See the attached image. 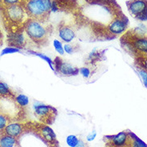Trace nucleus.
Segmentation results:
<instances>
[{
  "instance_id": "21",
  "label": "nucleus",
  "mask_w": 147,
  "mask_h": 147,
  "mask_svg": "<svg viewBox=\"0 0 147 147\" xmlns=\"http://www.w3.org/2000/svg\"><path fill=\"white\" fill-rule=\"evenodd\" d=\"M53 46H54L55 51L57 52L59 55H63L65 54L64 48H63V44L61 41L59 40V39H55V40L53 41Z\"/></svg>"
},
{
  "instance_id": "4",
  "label": "nucleus",
  "mask_w": 147,
  "mask_h": 147,
  "mask_svg": "<svg viewBox=\"0 0 147 147\" xmlns=\"http://www.w3.org/2000/svg\"><path fill=\"white\" fill-rule=\"evenodd\" d=\"M55 69L56 73L60 74L63 76L71 77L76 76L79 74V69L72 66L70 63H66L59 58L55 60Z\"/></svg>"
},
{
  "instance_id": "25",
  "label": "nucleus",
  "mask_w": 147,
  "mask_h": 147,
  "mask_svg": "<svg viewBox=\"0 0 147 147\" xmlns=\"http://www.w3.org/2000/svg\"><path fill=\"white\" fill-rule=\"evenodd\" d=\"M9 119L10 117L0 112V131H2L7 126V125L9 123Z\"/></svg>"
},
{
  "instance_id": "31",
  "label": "nucleus",
  "mask_w": 147,
  "mask_h": 147,
  "mask_svg": "<svg viewBox=\"0 0 147 147\" xmlns=\"http://www.w3.org/2000/svg\"><path fill=\"white\" fill-rule=\"evenodd\" d=\"M137 18L139 21H141V22H146V21H147V8L142 12V14Z\"/></svg>"
},
{
  "instance_id": "18",
  "label": "nucleus",
  "mask_w": 147,
  "mask_h": 147,
  "mask_svg": "<svg viewBox=\"0 0 147 147\" xmlns=\"http://www.w3.org/2000/svg\"><path fill=\"white\" fill-rule=\"evenodd\" d=\"M14 100L18 107H22V108L27 107L30 102L29 98L25 94H18L17 95H15Z\"/></svg>"
},
{
  "instance_id": "30",
  "label": "nucleus",
  "mask_w": 147,
  "mask_h": 147,
  "mask_svg": "<svg viewBox=\"0 0 147 147\" xmlns=\"http://www.w3.org/2000/svg\"><path fill=\"white\" fill-rule=\"evenodd\" d=\"M140 66L147 71V56H142L140 58Z\"/></svg>"
},
{
  "instance_id": "28",
  "label": "nucleus",
  "mask_w": 147,
  "mask_h": 147,
  "mask_svg": "<svg viewBox=\"0 0 147 147\" xmlns=\"http://www.w3.org/2000/svg\"><path fill=\"white\" fill-rule=\"evenodd\" d=\"M79 74L85 78H89L91 76V70L87 66H83L79 69Z\"/></svg>"
},
{
  "instance_id": "6",
  "label": "nucleus",
  "mask_w": 147,
  "mask_h": 147,
  "mask_svg": "<svg viewBox=\"0 0 147 147\" xmlns=\"http://www.w3.org/2000/svg\"><path fill=\"white\" fill-rule=\"evenodd\" d=\"M33 109L34 114L41 119H49L56 113V110L54 107L41 102L34 103Z\"/></svg>"
},
{
  "instance_id": "3",
  "label": "nucleus",
  "mask_w": 147,
  "mask_h": 147,
  "mask_svg": "<svg viewBox=\"0 0 147 147\" xmlns=\"http://www.w3.org/2000/svg\"><path fill=\"white\" fill-rule=\"evenodd\" d=\"M3 10V17L5 20L11 25L24 26L25 22L29 19V16L26 14V10L22 4H15L7 7H0Z\"/></svg>"
},
{
  "instance_id": "17",
  "label": "nucleus",
  "mask_w": 147,
  "mask_h": 147,
  "mask_svg": "<svg viewBox=\"0 0 147 147\" xmlns=\"http://www.w3.org/2000/svg\"><path fill=\"white\" fill-rule=\"evenodd\" d=\"M130 137V146L129 147H147V144L135 135L134 133L128 132Z\"/></svg>"
},
{
  "instance_id": "5",
  "label": "nucleus",
  "mask_w": 147,
  "mask_h": 147,
  "mask_svg": "<svg viewBox=\"0 0 147 147\" xmlns=\"http://www.w3.org/2000/svg\"><path fill=\"white\" fill-rule=\"evenodd\" d=\"M105 138L109 140V143L112 147H129L130 146V137L129 135V133L125 131Z\"/></svg>"
},
{
  "instance_id": "23",
  "label": "nucleus",
  "mask_w": 147,
  "mask_h": 147,
  "mask_svg": "<svg viewBox=\"0 0 147 147\" xmlns=\"http://www.w3.org/2000/svg\"><path fill=\"white\" fill-rule=\"evenodd\" d=\"M21 50L17 47H7L4 48L3 50L1 51L0 55L3 56L6 55H11V54H15V53H20Z\"/></svg>"
},
{
  "instance_id": "1",
  "label": "nucleus",
  "mask_w": 147,
  "mask_h": 147,
  "mask_svg": "<svg viewBox=\"0 0 147 147\" xmlns=\"http://www.w3.org/2000/svg\"><path fill=\"white\" fill-rule=\"evenodd\" d=\"M22 6L30 18L44 21L51 11L52 0H22Z\"/></svg>"
},
{
  "instance_id": "24",
  "label": "nucleus",
  "mask_w": 147,
  "mask_h": 147,
  "mask_svg": "<svg viewBox=\"0 0 147 147\" xmlns=\"http://www.w3.org/2000/svg\"><path fill=\"white\" fill-rule=\"evenodd\" d=\"M100 53L99 51L97 50V49H94L90 54H89L88 56V60L89 62H90V63H94V62H97V60H98L100 58Z\"/></svg>"
},
{
  "instance_id": "14",
  "label": "nucleus",
  "mask_w": 147,
  "mask_h": 147,
  "mask_svg": "<svg viewBox=\"0 0 147 147\" xmlns=\"http://www.w3.org/2000/svg\"><path fill=\"white\" fill-rule=\"evenodd\" d=\"M16 144V138L3 134L0 136V147H14Z\"/></svg>"
},
{
  "instance_id": "26",
  "label": "nucleus",
  "mask_w": 147,
  "mask_h": 147,
  "mask_svg": "<svg viewBox=\"0 0 147 147\" xmlns=\"http://www.w3.org/2000/svg\"><path fill=\"white\" fill-rule=\"evenodd\" d=\"M22 0H0V7H7L15 4H22Z\"/></svg>"
},
{
  "instance_id": "16",
  "label": "nucleus",
  "mask_w": 147,
  "mask_h": 147,
  "mask_svg": "<svg viewBox=\"0 0 147 147\" xmlns=\"http://www.w3.org/2000/svg\"><path fill=\"white\" fill-rule=\"evenodd\" d=\"M0 97L15 98V95H14L13 92L11 91L9 86L3 82H0Z\"/></svg>"
},
{
  "instance_id": "12",
  "label": "nucleus",
  "mask_w": 147,
  "mask_h": 147,
  "mask_svg": "<svg viewBox=\"0 0 147 147\" xmlns=\"http://www.w3.org/2000/svg\"><path fill=\"white\" fill-rule=\"evenodd\" d=\"M59 36L63 42L66 43H70L75 38L76 34L72 27L69 26H62L59 30Z\"/></svg>"
},
{
  "instance_id": "20",
  "label": "nucleus",
  "mask_w": 147,
  "mask_h": 147,
  "mask_svg": "<svg viewBox=\"0 0 147 147\" xmlns=\"http://www.w3.org/2000/svg\"><path fill=\"white\" fill-rule=\"evenodd\" d=\"M79 138L74 134H70L66 138V143L69 147H75L77 146Z\"/></svg>"
},
{
  "instance_id": "7",
  "label": "nucleus",
  "mask_w": 147,
  "mask_h": 147,
  "mask_svg": "<svg viewBox=\"0 0 147 147\" xmlns=\"http://www.w3.org/2000/svg\"><path fill=\"white\" fill-rule=\"evenodd\" d=\"M127 22L128 21L125 19V18H121V17L116 18L107 26V30L110 34L113 35L121 34L125 32L127 28V24H128Z\"/></svg>"
},
{
  "instance_id": "34",
  "label": "nucleus",
  "mask_w": 147,
  "mask_h": 147,
  "mask_svg": "<svg viewBox=\"0 0 147 147\" xmlns=\"http://www.w3.org/2000/svg\"><path fill=\"white\" fill-rule=\"evenodd\" d=\"M3 43V34L1 32V30H0V45Z\"/></svg>"
},
{
  "instance_id": "32",
  "label": "nucleus",
  "mask_w": 147,
  "mask_h": 147,
  "mask_svg": "<svg viewBox=\"0 0 147 147\" xmlns=\"http://www.w3.org/2000/svg\"><path fill=\"white\" fill-rule=\"evenodd\" d=\"M59 10V4L57 3L56 1H52V6H51V11L53 12H56Z\"/></svg>"
},
{
  "instance_id": "27",
  "label": "nucleus",
  "mask_w": 147,
  "mask_h": 147,
  "mask_svg": "<svg viewBox=\"0 0 147 147\" xmlns=\"http://www.w3.org/2000/svg\"><path fill=\"white\" fill-rule=\"evenodd\" d=\"M63 48L65 53H66L67 55H72L77 51V48L75 47V46L70 43H66L65 45H63Z\"/></svg>"
},
{
  "instance_id": "13",
  "label": "nucleus",
  "mask_w": 147,
  "mask_h": 147,
  "mask_svg": "<svg viewBox=\"0 0 147 147\" xmlns=\"http://www.w3.org/2000/svg\"><path fill=\"white\" fill-rule=\"evenodd\" d=\"M41 136L47 142L54 144L56 141V134L50 126L43 125L40 129Z\"/></svg>"
},
{
  "instance_id": "11",
  "label": "nucleus",
  "mask_w": 147,
  "mask_h": 147,
  "mask_svg": "<svg viewBox=\"0 0 147 147\" xmlns=\"http://www.w3.org/2000/svg\"><path fill=\"white\" fill-rule=\"evenodd\" d=\"M2 131L3 134L17 138L23 132V125L19 122H9Z\"/></svg>"
},
{
  "instance_id": "9",
  "label": "nucleus",
  "mask_w": 147,
  "mask_h": 147,
  "mask_svg": "<svg viewBox=\"0 0 147 147\" xmlns=\"http://www.w3.org/2000/svg\"><path fill=\"white\" fill-rule=\"evenodd\" d=\"M129 13L134 17H139L147 8V0H131L127 3Z\"/></svg>"
},
{
  "instance_id": "2",
  "label": "nucleus",
  "mask_w": 147,
  "mask_h": 147,
  "mask_svg": "<svg viewBox=\"0 0 147 147\" xmlns=\"http://www.w3.org/2000/svg\"><path fill=\"white\" fill-rule=\"evenodd\" d=\"M26 36L36 43H42L48 37V28L42 21L29 18L23 26Z\"/></svg>"
},
{
  "instance_id": "15",
  "label": "nucleus",
  "mask_w": 147,
  "mask_h": 147,
  "mask_svg": "<svg viewBox=\"0 0 147 147\" xmlns=\"http://www.w3.org/2000/svg\"><path fill=\"white\" fill-rule=\"evenodd\" d=\"M27 53L30 54V55L37 56V57L40 58L41 59H42L43 61H45V62L49 65V66H50V68L51 69V70H53L54 72H55V61H53L50 57H48L47 55H44V54H42V53H39V52L34 51H27Z\"/></svg>"
},
{
  "instance_id": "19",
  "label": "nucleus",
  "mask_w": 147,
  "mask_h": 147,
  "mask_svg": "<svg viewBox=\"0 0 147 147\" xmlns=\"http://www.w3.org/2000/svg\"><path fill=\"white\" fill-rule=\"evenodd\" d=\"M134 34L136 37H146L147 26L144 23H140L138 26L134 29Z\"/></svg>"
},
{
  "instance_id": "22",
  "label": "nucleus",
  "mask_w": 147,
  "mask_h": 147,
  "mask_svg": "<svg viewBox=\"0 0 147 147\" xmlns=\"http://www.w3.org/2000/svg\"><path fill=\"white\" fill-rule=\"evenodd\" d=\"M138 74L139 75L143 86L147 88V71L142 67H138Z\"/></svg>"
},
{
  "instance_id": "8",
  "label": "nucleus",
  "mask_w": 147,
  "mask_h": 147,
  "mask_svg": "<svg viewBox=\"0 0 147 147\" xmlns=\"http://www.w3.org/2000/svg\"><path fill=\"white\" fill-rule=\"evenodd\" d=\"M7 42L10 47L22 49L26 44V38L23 31H13L8 34Z\"/></svg>"
},
{
  "instance_id": "10",
  "label": "nucleus",
  "mask_w": 147,
  "mask_h": 147,
  "mask_svg": "<svg viewBox=\"0 0 147 147\" xmlns=\"http://www.w3.org/2000/svg\"><path fill=\"white\" fill-rule=\"evenodd\" d=\"M133 49L140 55L147 56V37H134L131 41Z\"/></svg>"
},
{
  "instance_id": "33",
  "label": "nucleus",
  "mask_w": 147,
  "mask_h": 147,
  "mask_svg": "<svg viewBox=\"0 0 147 147\" xmlns=\"http://www.w3.org/2000/svg\"><path fill=\"white\" fill-rule=\"evenodd\" d=\"M75 147H87V144L83 140L79 139L78 142L77 146Z\"/></svg>"
},
{
  "instance_id": "29",
  "label": "nucleus",
  "mask_w": 147,
  "mask_h": 147,
  "mask_svg": "<svg viewBox=\"0 0 147 147\" xmlns=\"http://www.w3.org/2000/svg\"><path fill=\"white\" fill-rule=\"evenodd\" d=\"M96 137H97V132H96L95 130H92L91 132L86 135V141L89 142H93L94 140L95 139Z\"/></svg>"
}]
</instances>
